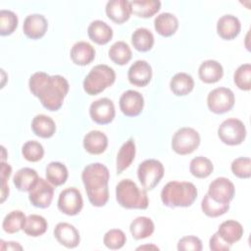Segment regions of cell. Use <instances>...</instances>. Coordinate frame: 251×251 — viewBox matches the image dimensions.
<instances>
[{"mask_svg":"<svg viewBox=\"0 0 251 251\" xmlns=\"http://www.w3.org/2000/svg\"><path fill=\"white\" fill-rule=\"evenodd\" d=\"M83 206L80 191L75 187H68L61 191L58 198V209L65 215L75 216Z\"/></svg>","mask_w":251,"mask_h":251,"instance_id":"cell-10","label":"cell"},{"mask_svg":"<svg viewBox=\"0 0 251 251\" xmlns=\"http://www.w3.org/2000/svg\"><path fill=\"white\" fill-rule=\"evenodd\" d=\"M155 30L164 37H170L176 33L178 27V20L172 13H162L154 20Z\"/></svg>","mask_w":251,"mask_h":251,"instance_id":"cell-25","label":"cell"},{"mask_svg":"<svg viewBox=\"0 0 251 251\" xmlns=\"http://www.w3.org/2000/svg\"><path fill=\"white\" fill-rule=\"evenodd\" d=\"M17 15L9 10L0 11V34L2 36L12 34L18 26Z\"/></svg>","mask_w":251,"mask_h":251,"instance_id":"cell-39","label":"cell"},{"mask_svg":"<svg viewBox=\"0 0 251 251\" xmlns=\"http://www.w3.org/2000/svg\"><path fill=\"white\" fill-rule=\"evenodd\" d=\"M194 87V80L192 76L186 73L176 74L171 81L170 88L176 96H185L189 94Z\"/></svg>","mask_w":251,"mask_h":251,"instance_id":"cell-30","label":"cell"},{"mask_svg":"<svg viewBox=\"0 0 251 251\" xmlns=\"http://www.w3.org/2000/svg\"><path fill=\"white\" fill-rule=\"evenodd\" d=\"M164 166L156 159L144 160L137 169V177L145 190H152L164 176Z\"/></svg>","mask_w":251,"mask_h":251,"instance_id":"cell-6","label":"cell"},{"mask_svg":"<svg viewBox=\"0 0 251 251\" xmlns=\"http://www.w3.org/2000/svg\"><path fill=\"white\" fill-rule=\"evenodd\" d=\"M214 170V166L206 157L198 156L191 160L189 171L191 175L197 178H206L208 177Z\"/></svg>","mask_w":251,"mask_h":251,"instance_id":"cell-37","label":"cell"},{"mask_svg":"<svg viewBox=\"0 0 251 251\" xmlns=\"http://www.w3.org/2000/svg\"><path fill=\"white\" fill-rule=\"evenodd\" d=\"M177 250L178 251H201L202 242L198 237L194 235L184 236L178 240Z\"/></svg>","mask_w":251,"mask_h":251,"instance_id":"cell-44","label":"cell"},{"mask_svg":"<svg viewBox=\"0 0 251 251\" xmlns=\"http://www.w3.org/2000/svg\"><path fill=\"white\" fill-rule=\"evenodd\" d=\"M30 92L49 111H58L69 92L68 80L59 75H49L44 72L34 73L28 80Z\"/></svg>","mask_w":251,"mask_h":251,"instance_id":"cell-1","label":"cell"},{"mask_svg":"<svg viewBox=\"0 0 251 251\" xmlns=\"http://www.w3.org/2000/svg\"><path fill=\"white\" fill-rule=\"evenodd\" d=\"M39 176L37 172L31 168L20 169L13 177V182L16 188L20 191H30L37 183Z\"/></svg>","mask_w":251,"mask_h":251,"instance_id":"cell-24","label":"cell"},{"mask_svg":"<svg viewBox=\"0 0 251 251\" xmlns=\"http://www.w3.org/2000/svg\"><path fill=\"white\" fill-rule=\"evenodd\" d=\"M235 85L241 89L248 91L251 89V65L243 64L239 66L233 75Z\"/></svg>","mask_w":251,"mask_h":251,"instance_id":"cell-40","label":"cell"},{"mask_svg":"<svg viewBox=\"0 0 251 251\" xmlns=\"http://www.w3.org/2000/svg\"><path fill=\"white\" fill-rule=\"evenodd\" d=\"M48 28V22L43 15H28L23 25L24 33L30 39H39L44 36Z\"/></svg>","mask_w":251,"mask_h":251,"instance_id":"cell-16","label":"cell"},{"mask_svg":"<svg viewBox=\"0 0 251 251\" xmlns=\"http://www.w3.org/2000/svg\"><path fill=\"white\" fill-rule=\"evenodd\" d=\"M131 43L137 51L147 52L154 45V35L148 28L138 27L131 34Z\"/></svg>","mask_w":251,"mask_h":251,"instance_id":"cell-32","label":"cell"},{"mask_svg":"<svg viewBox=\"0 0 251 251\" xmlns=\"http://www.w3.org/2000/svg\"><path fill=\"white\" fill-rule=\"evenodd\" d=\"M131 13L140 18H150L161 8L159 0H133L130 2Z\"/></svg>","mask_w":251,"mask_h":251,"instance_id":"cell-31","label":"cell"},{"mask_svg":"<svg viewBox=\"0 0 251 251\" xmlns=\"http://www.w3.org/2000/svg\"><path fill=\"white\" fill-rule=\"evenodd\" d=\"M126 236L125 232L118 228H113L108 230L103 237V242L105 246L112 250L121 249L126 244Z\"/></svg>","mask_w":251,"mask_h":251,"instance_id":"cell-42","label":"cell"},{"mask_svg":"<svg viewBox=\"0 0 251 251\" xmlns=\"http://www.w3.org/2000/svg\"><path fill=\"white\" fill-rule=\"evenodd\" d=\"M155 226L153 221L148 217H137L135 218L129 226V230L132 237L136 240L144 239L152 235L154 232Z\"/></svg>","mask_w":251,"mask_h":251,"instance_id":"cell-29","label":"cell"},{"mask_svg":"<svg viewBox=\"0 0 251 251\" xmlns=\"http://www.w3.org/2000/svg\"><path fill=\"white\" fill-rule=\"evenodd\" d=\"M54 196V187L48 180L39 177L35 186L29 191L28 199L37 208H47L50 206Z\"/></svg>","mask_w":251,"mask_h":251,"instance_id":"cell-13","label":"cell"},{"mask_svg":"<svg viewBox=\"0 0 251 251\" xmlns=\"http://www.w3.org/2000/svg\"><path fill=\"white\" fill-rule=\"evenodd\" d=\"M116 80L115 71L107 65H96L83 80V89L88 95H97L111 86Z\"/></svg>","mask_w":251,"mask_h":251,"instance_id":"cell-5","label":"cell"},{"mask_svg":"<svg viewBox=\"0 0 251 251\" xmlns=\"http://www.w3.org/2000/svg\"><path fill=\"white\" fill-rule=\"evenodd\" d=\"M108 146V137L100 130H91L83 137V147L91 155L102 154Z\"/></svg>","mask_w":251,"mask_h":251,"instance_id":"cell-21","label":"cell"},{"mask_svg":"<svg viewBox=\"0 0 251 251\" xmlns=\"http://www.w3.org/2000/svg\"><path fill=\"white\" fill-rule=\"evenodd\" d=\"M231 172L239 178H249L251 176V160L248 157H239L232 161Z\"/></svg>","mask_w":251,"mask_h":251,"instance_id":"cell-43","label":"cell"},{"mask_svg":"<svg viewBox=\"0 0 251 251\" xmlns=\"http://www.w3.org/2000/svg\"><path fill=\"white\" fill-rule=\"evenodd\" d=\"M234 94L227 87H217L209 92L207 106L215 114H225L234 106Z\"/></svg>","mask_w":251,"mask_h":251,"instance_id":"cell-9","label":"cell"},{"mask_svg":"<svg viewBox=\"0 0 251 251\" xmlns=\"http://www.w3.org/2000/svg\"><path fill=\"white\" fill-rule=\"evenodd\" d=\"M89 115L91 120L98 125L110 124L116 115L113 101L106 97L93 101L89 107Z\"/></svg>","mask_w":251,"mask_h":251,"instance_id":"cell-11","label":"cell"},{"mask_svg":"<svg viewBox=\"0 0 251 251\" xmlns=\"http://www.w3.org/2000/svg\"><path fill=\"white\" fill-rule=\"evenodd\" d=\"M209 247L213 251H226L230 248V245L227 244L218 232L214 233L209 241Z\"/></svg>","mask_w":251,"mask_h":251,"instance_id":"cell-46","label":"cell"},{"mask_svg":"<svg viewBox=\"0 0 251 251\" xmlns=\"http://www.w3.org/2000/svg\"><path fill=\"white\" fill-rule=\"evenodd\" d=\"M22 154L24 158L28 162H38L43 158L44 149L39 142L35 140H29L23 145Z\"/></svg>","mask_w":251,"mask_h":251,"instance_id":"cell-41","label":"cell"},{"mask_svg":"<svg viewBox=\"0 0 251 251\" xmlns=\"http://www.w3.org/2000/svg\"><path fill=\"white\" fill-rule=\"evenodd\" d=\"M119 105L122 113L125 116L136 117L143 110L144 98L138 91L126 90L121 95Z\"/></svg>","mask_w":251,"mask_h":251,"instance_id":"cell-14","label":"cell"},{"mask_svg":"<svg viewBox=\"0 0 251 251\" xmlns=\"http://www.w3.org/2000/svg\"><path fill=\"white\" fill-rule=\"evenodd\" d=\"M196 198L197 188L189 181H170L161 191L163 204L170 208L189 207L194 203Z\"/></svg>","mask_w":251,"mask_h":251,"instance_id":"cell-3","label":"cell"},{"mask_svg":"<svg viewBox=\"0 0 251 251\" xmlns=\"http://www.w3.org/2000/svg\"><path fill=\"white\" fill-rule=\"evenodd\" d=\"M54 236L61 245L67 248H75L80 241L78 230L69 223L57 224L54 228Z\"/></svg>","mask_w":251,"mask_h":251,"instance_id":"cell-17","label":"cell"},{"mask_svg":"<svg viewBox=\"0 0 251 251\" xmlns=\"http://www.w3.org/2000/svg\"><path fill=\"white\" fill-rule=\"evenodd\" d=\"M81 179L89 202L95 207L105 206L109 200L108 168L101 163L89 164L83 169Z\"/></svg>","mask_w":251,"mask_h":251,"instance_id":"cell-2","label":"cell"},{"mask_svg":"<svg viewBox=\"0 0 251 251\" xmlns=\"http://www.w3.org/2000/svg\"><path fill=\"white\" fill-rule=\"evenodd\" d=\"M26 217L24 212L20 210H15L7 214L2 223V228L7 233H16L23 229Z\"/></svg>","mask_w":251,"mask_h":251,"instance_id":"cell-35","label":"cell"},{"mask_svg":"<svg viewBox=\"0 0 251 251\" xmlns=\"http://www.w3.org/2000/svg\"><path fill=\"white\" fill-rule=\"evenodd\" d=\"M70 56L75 65L86 66L94 60L95 49L88 42L78 41L73 45Z\"/></svg>","mask_w":251,"mask_h":251,"instance_id":"cell-20","label":"cell"},{"mask_svg":"<svg viewBox=\"0 0 251 251\" xmlns=\"http://www.w3.org/2000/svg\"><path fill=\"white\" fill-rule=\"evenodd\" d=\"M89 38L99 45L107 44L113 37V29L105 22L96 20L93 21L87 27Z\"/></svg>","mask_w":251,"mask_h":251,"instance_id":"cell-23","label":"cell"},{"mask_svg":"<svg viewBox=\"0 0 251 251\" xmlns=\"http://www.w3.org/2000/svg\"><path fill=\"white\" fill-rule=\"evenodd\" d=\"M144 249H153V250H159V248L153 244L151 245H142L136 248V250H144Z\"/></svg>","mask_w":251,"mask_h":251,"instance_id":"cell-48","label":"cell"},{"mask_svg":"<svg viewBox=\"0 0 251 251\" xmlns=\"http://www.w3.org/2000/svg\"><path fill=\"white\" fill-rule=\"evenodd\" d=\"M200 135L192 127L177 129L172 138V149L178 155H188L198 148Z\"/></svg>","mask_w":251,"mask_h":251,"instance_id":"cell-7","label":"cell"},{"mask_svg":"<svg viewBox=\"0 0 251 251\" xmlns=\"http://www.w3.org/2000/svg\"><path fill=\"white\" fill-rule=\"evenodd\" d=\"M110 59L117 65L123 66L128 63L131 59V50L127 43L125 41L115 42L109 49Z\"/></svg>","mask_w":251,"mask_h":251,"instance_id":"cell-36","label":"cell"},{"mask_svg":"<svg viewBox=\"0 0 251 251\" xmlns=\"http://www.w3.org/2000/svg\"><path fill=\"white\" fill-rule=\"evenodd\" d=\"M128 81L135 86H146L152 78V68L144 60L135 61L128 69L127 72Z\"/></svg>","mask_w":251,"mask_h":251,"instance_id":"cell-15","label":"cell"},{"mask_svg":"<svg viewBox=\"0 0 251 251\" xmlns=\"http://www.w3.org/2000/svg\"><path fill=\"white\" fill-rule=\"evenodd\" d=\"M1 243V246H0V249L1 250H22L23 247L18 243V242H5L4 240H1L0 241Z\"/></svg>","mask_w":251,"mask_h":251,"instance_id":"cell-47","label":"cell"},{"mask_svg":"<svg viewBox=\"0 0 251 251\" xmlns=\"http://www.w3.org/2000/svg\"><path fill=\"white\" fill-rule=\"evenodd\" d=\"M47 228L48 223L45 218L39 215H29L26 217L23 230L28 236L37 237L44 234Z\"/></svg>","mask_w":251,"mask_h":251,"instance_id":"cell-34","label":"cell"},{"mask_svg":"<svg viewBox=\"0 0 251 251\" xmlns=\"http://www.w3.org/2000/svg\"><path fill=\"white\" fill-rule=\"evenodd\" d=\"M234 185L226 177H217L209 184L208 194L216 202L229 204V202L234 197Z\"/></svg>","mask_w":251,"mask_h":251,"instance_id":"cell-12","label":"cell"},{"mask_svg":"<svg viewBox=\"0 0 251 251\" xmlns=\"http://www.w3.org/2000/svg\"><path fill=\"white\" fill-rule=\"evenodd\" d=\"M47 180L54 186H60L66 182L69 176L67 167L60 162H51L45 169Z\"/></svg>","mask_w":251,"mask_h":251,"instance_id":"cell-33","label":"cell"},{"mask_svg":"<svg viewBox=\"0 0 251 251\" xmlns=\"http://www.w3.org/2000/svg\"><path fill=\"white\" fill-rule=\"evenodd\" d=\"M199 78L205 83L218 82L224 75L223 66L216 60H206L198 69Z\"/></svg>","mask_w":251,"mask_h":251,"instance_id":"cell-22","label":"cell"},{"mask_svg":"<svg viewBox=\"0 0 251 251\" xmlns=\"http://www.w3.org/2000/svg\"><path fill=\"white\" fill-rule=\"evenodd\" d=\"M12 173V168L9 164L2 161L1 163V203L5 201V199L9 195V186L7 184V180L9 179Z\"/></svg>","mask_w":251,"mask_h":251,"instance_id":"cell-45","label":"cell"},{"mask_svg":"<svg viewBox=\"0 0 251 251\" xmlns=\"http://www.w3.org/2000/svg\"><path fill=\"white\" fill-rule=\"evenodd\" d=\"M218 136L226 145L234 146L241 144L246 137L244 124L235 118L225 120L218 128Z\"/></svg>","mask_w":251,"mask_h":251,"instance_id":"cell-8","label":"cell"},{"mask_svg":"<svg viewBox=\"0 0 251 251\" xmlns=\"http://www.w3.org/2000/svg\"><path fill=\"white\" fill-rule=\"evenodd\" d=\"M241 24L233 15H225L218 20L217 33L225 40L234 39L240 32Z\"/></svg>","mask_w":251,"mask_h":251,"instance_id":"cell-19","label":"cell"},{"mask_svg":"<svg viewBox=\"0 0 251 251\" xmlns=\"http://www.w3.org/2000/svg\"><path fill=\"white\" fill-rule=\"evenodd\" d=\"M33 133L41 138H50L56 131V125L52 118L46 115H36L31 122Z\"/></svg>","mask_w":251,"mask_h":251,"instance_id":"cell-28","label":"cell"},{"mask_svg":"<svg viewBox=\"0 0 251 251\" xmlns=\"http://www.w3.org/2000/svg\"><path fill=\"white\" fill-rule=\"evenodd\" d=\"M135 157V144L132 138L127 139L120 148L117 160H116V168L117 174H122L125 170H126L131 163L133 162Z\"/></svg>","mask_w":251,"mask_h":251,"instance_id":"cell-27","label":"cell"},{"mask_svg":"<svg viewBox=\"0 0 251 251\" xmlns=\"http://www.w3.org/2000/svg\"><path fill=\"white\" fill-rule=\"evenodd\" d=\"M203 213L210 218H217L226 214L229 209V204H223L213 200L207 193L201 202Z\"/></svg>","mask_w":251,"mask_h":251,"instance_id":"cell-38","label":"cell"},{"mask_svg":"<svg viewBox=\"0 0 251 251\" xmlns=\"http://www.w3.org/2000/svg\"><path fill=\"white\" fill-rule=\"evenodd\" d=\"M219 235L229 245L237 242L243 235V227L240 223L234 220L223 222L217 231Z\"/></svg>","mask_w":251,"mask_h":251,"instance_id":"cell-26","label":"cell"},{"mask_svg":"<svg viewBox=\"0 0 251 251\" xmlns=\"http://www.w3.org/2000/svg\"><path fill=\"white\" fill-rule=\"evenodd\" d=\"M106 14L116 24L126 22L131 15L130 2L127 0H110L106 4Z\"/></svg>","mask_w":251,"mask_h":251,"instance_id":"cell-18","label":"cell"},{"mask_svg":"<svg viewBox=\"0 0 251 251\" xmlns=\"http://www.w3.org/2000/svg\"><path fill=\"white\" fill-rule=\"evenodd\" d=\"M116 199L126 209L145 210L149 199L145 189H140L131 179H122L116 186Z\"/></svg>","mask_w":251,"mask_h":251,"instance_id":"cell-4","label":"cell"}]
</instances>
